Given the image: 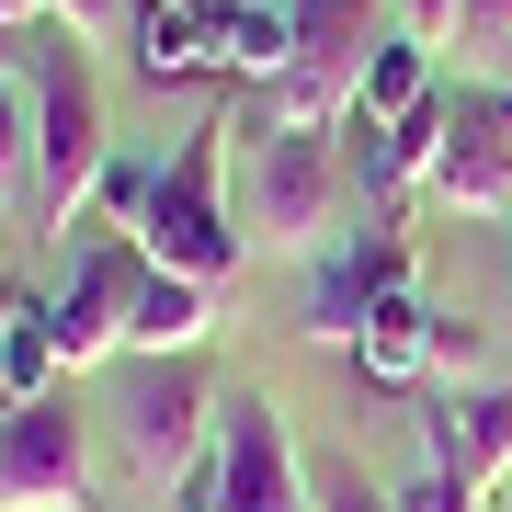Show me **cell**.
<instances>
[{
	"mask_svg": "<svg viewBox=\"0 0 512 512\" xmlns=\"http://www.w3.org/2000/svg\"><path fill=\"white\" fill-rule=\"evenodd\" d=\"M228 137L239 126H194L148 171V205H137V251L160 274H194V285H228L239 274V217H228Z\"/></svg>",
	"mask_w": 512,
	"mask_h": 512,
	"instance_id": "cell-1",
	"label": "cell"
},
{
	"mask_svg": "<svg viewBox=\"0 0 512 512\" xmlns=\"http://www.w3.org/2000/svg\"><path fill=\"white\" fill-rule=\"evenodd\" d=\"M35 228H80V194H103V80H92V46L57 35L35 46Z\"/></svg>",
	"mask_w": 512,
	"mask_h": 512,
	"instance_id": "cell-2",
	"label": "cell"
},
{
	"mask_svg": "<svg viewBox=\"0 0 512 512\" xmlns=\"http://www.w3.org/2000/svg\"><path fill=\"white\" fill-rule=\"evenodd\" d=\"M217 387L194 376V353H137V376L114 387V433H126V467L148 490H194L217 467Z\"/></svg>",
	"mask_w": 512,
	"mask_h": 512,
	"instance_id": "cell-3",
	"label": "cell"
},
{
	"mask_svg": "<svg viewBox=\"0 0 512 512\" xmlns=\"http://www.w3.org/2000/svg\"><path fill=\"white\" fill-rule=\"evenodd\" d=\"M330 217H342V148H330V126H262L239 239H262V251H319Z\"/></svg>",
	"mask_w": 512,
	"mask_h": 512,
	"instance_id": "cell-4",
	"label": "cell"
},
{
	"mask_svg": "<svg viewBox=\"0 0 512 512\" xmlns=\"http://www.w3.org/2000/svg\"><path fill=\"white\" fill-rule=\"evenodd\" d=\"M183 501H194V512H319L285 410H274V399H228V410H217V467H205Z\"/></svg>",
	"mask_w": 512,
	"mask_h": 512,
	"instance_id": "cell-5",
	"label": "cell"
},
{
	"mask_svg": "<svg viewBox=\"0 0 512 512\" xmlns=\"http://www.w3.org/2000/svg\"><path fill=\"white\" fill-rule=\"evenodd\" d=\"M296 12V57L274 80V126H330V114L353 103V80H365V57L387 35V0H285Z\"/></svg>",
	"mask_w": 512,
	"mask_h": 512,
	"instance_id": "cell-6",
	"label": "cell"
},
{
	"mask_svg": "<svg viewBox=\"0 0 512 512\" xmlns=\"http://www.w3.org/2000/svg\"><path fill=\"white\" fill-rule=\"evenodd\" d=\"M92 501V433L69 399L0 410V512H80Z\"/></svg>",
	"mask_w": 512,
	"mask_h": 512,
	"instance_id": "cell-7",
	"label": "cell"
},
{
	"mask_svg": "<svg viewBox=\"0 0 512 512\" xmlns=\"http://www.w3.org/2000/svg\"><path fill=\"white\" fill-rule=\"evenodd\" d=\"M137 285H148V251H137V239H92V251H80V274L46 296L57 353H69V365L126 353V308H137Z\"/></svg>",
	"mask_w": 512,
	"mask_h": 512,
	"instance_id": "cell-8",
	"label": "cell"
},
{
	"mask_svg": "<svg viewBox=\"0 0 512 512\" xmlns=\"http://www.w3.org/2000/svg\"><path fill=\"white\" fill-rule=\"evenodd\" d=\"M421 456H433V478L490 501L512 478V387H433L421 399Z\"/></svg>",
	"mask_w": 512,
	"mask_h": 512,
	"instance_id": "cell-9",
	"label": "cell"
},
{
	"mask_svg": "<svg viewBox=\"0 0 512 512\" xmlns=\"http://www.w3.org/2000/svg\"><path fill=\"white\" fill-rule=\"evenodd\" d=\"M387 285H410V239H399V228H365L353 251L319 262V285H308V342H353Z\"/></svg>",
	"mask_w": 512,
	"mask_h": 512,
	"instance_id": "cell-10",
	"label": "cell"
},
{
	"mask_svg": "<svg viewBox=\"0 0 512 512\" xmlns=\"http://www.w3.org/2000/svg\"><path fill=\"white\" fill-rule=\"evenodd\" d=\"M433 194L456 205V217H512V137H501L490 92L444 114V160H433Z\"/></svg>",
	"mask_w": 512,
	"mask_h": 512,
	"instance_id": "cell-11",
	"label": "cell"
},
{
	"mask_svg": "<svg viewBox=\"0 0 512 512\" xmlns=\"http://www.w3.org/2000/svg\"><path fill=\"white\" fill-rule=\"evenodd\" d=\"M433 342H444L433 296H421V285H387L376 308H365V330H353V365H365L376 387H421V376H433Z\"/></svg>",
	"mask_w": 512,
	"mask_h": 512,
	"instance_id": "cell-12",
	"label": "cell"
},
{
	"mask_svg": "<svg viewBox=\"0 0 512 512\" xmlns=\"http://www.w3.org/2000/svg\"><path fill=\"white\" fill-rule=\"evenodd\" d=\"M205 330H217V285L148 262V285H137V308H126V353H194Z\"/></svg>",
	"mask_w": 512,
	"mask_h": 512,
	"instance_id": "cell-13",
	"label": "cell"
},
{
	"mask_svg": "<svg viewBox=\"0 0 512 512\" xmlns=\"http://www.w3.org/2000/svg\"><path fill=\"white\" fill-rule=\"evenodd\" d=\"M421 103H433V46L387 23L376 57H365V80H353V126H399V114H421Z\"/></svg>",
	"mask_w": 512,
	"mask_h": 512,
	"instance_id": "cell-14",
	"label": "cell"
},
{
	"mask_svg": "<svg viewBox=\"0 0 512 512\" xmlns=\"http://www.w3.org/2000/svg\"><path fill=\"white\" fill-rule=\"evenodd\" d=\"M285 57H296L285 0H217V69L228 80H285Z\"/></svg>",
	"mask_w": 512,
	"mask_h": 512,
	"instance_id": "cell-15",
	"label": "cell"
},
{
	"mask_svg": "<svg viewBox=\"0 0 512 512\" xmlns=\"http://www.w3.org/2000/svg\"><path fill=\"white\" fill-rule=\"evenodd\" d=\"M57 376H69V353H57V330L35 296H12V330H0V410H35L57 399Z\"/></svg>",
	"mask_w": 512,
	"mask_h": 512,
	"instance_id": "cell-16",
	"label": "cell"
},
{
	"mask_svg": "<svg viewBox=\"0 0 512 512\" xmlns=\"http://www.w3.org/2000/svg\"><path fill=\"white\" fill-rule=\"evenodd\" d=\"M35 183V92H12L0 80V205Z\"/></svg>",
	"mask_w": 512,
	"mask_h": 512,
	"instance_id": "cell-17",
	"label": "cell"
},
{
	"mask_svg": "<svg viewBox=\"0 0 512 512\" xmlns=\"http://www.w3.org/2000/svg\"><path fill=\"white\" fill-rule=\"evenodd\" d=\"M308 501H319V512H399V490H376V478H353V456L308 467Z\"/></svg>",
	"mask_w": 512,
	"mask_h": 512,
	"instance_id": "cell-18",
	"label": "cell"
},
{
	"mask_svg": "<svg viewBox=\"0 0 512 512\" xmlns=\"http://www.w3.org/2000/svg\"><path fill=\"white\" fill-rule=\"evenodd\" d=\"M57 23H69L80 46H114V35L137 23V0H57Z\"/></svg>",
	"mask_w": 512,
	"mask_h": 512,
	"instance_id": "cell-19",
	"label": "cell"
},
{
	"mask_svg": "<svg viewBox=\"0 0 512 512\" xmlns=\"http://www.w3.org/2000/svg\"><path fill=\"white\" fill-rule=\"evenodd\" d=\"M387 23H399V35H421V46H444L467 23V0H387Z\"/></svg>",
	"mask_w": 512,
	"mask_h": 512,
	"instance_id": "cell-20",
	"label": "cell"
},
{
	"mask_svg": "<svg viewBox=\"0 0 512 512\" xmlns=\"http://www.w3.org/2000/svg\"><path fill=\"white\" fill-rule=\"evenodd\" d=\"M399 512H490V501H478V490H456V478H433V467H421L410 490H399Z\"/></svg>",
	"mask_w": 512,
	"mask_h": 512,
	"instance_id": "cell-21",
	"label": "cell"
},
{
	"mask_svg": "<svg viewBox=\"0 0 512 512\" xmlns=\"http://www.w3.org/2000/svg\"><path fill=\"white\" fill-rule=\"evenodd\" d=\"M57 0H0V35H23V23H46Z\"/></svg>",
	"mask_w": 512,
	"mask_h": 512,
	"instance_id": "cell-22",
	"label": "cell"
},
{
	"mask_svg": "<svg viewBox=\"0 0 512 512\" xmlns=\"http://www.w3.org/2000/svg\"><path fill=\"white\" fill-rule=\"evenodd\" d=\"M490 114H501V137H512V80H501V92H490Z\"/></svg>",
	"mask_w": 512,
	"mask_h": 512,
	"instance_id": "cell-23",
	"label": "cell"
},
{
	"mask_svg": "<svg viewBox=\"0 0 512 512\" xmlns=\"http://www.w3.org/2000/svg\"><path fill=\"white\" fill-rule=\"evenodd\" d=\"M12 296H23V285H0V330H12Z\"/></svg>",
	"mask_w": 512,
	"mask_h": 512,
	"instance_id": "cell-24",
	"label": "cell"
},
{
	"mask_svg": "<svg viewBox=\"0 0 512 512\" xmlns=\"http://www.w3.org/2000/svg\"><path fill=\"white\" fill-rule=\"evenodd\" d=\"M171 512H194V501H171Z\"/></svg>",
	"mask_w": 512,
	"mask_h": 512,
	"instance_id": "cell-25",
	"label": "cell"
}]
</instances>
